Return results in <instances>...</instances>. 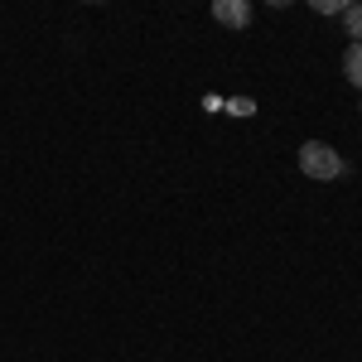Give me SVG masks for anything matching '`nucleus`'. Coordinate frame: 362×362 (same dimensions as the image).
Wrapping results in <instances>:
<instances>
[{"label":"nucleus","instance_id":"4","mask_svg":"<svg viewBox=\"0 0 362 362\" xmlns=\"http://www.w3.org/2000/svg\"><path fill=\"white\" fill-rule=\"evenodd\" d=\"M343 29L353 44H362V5H343Z\"/></svg>","mask_w":362,"mask_h":362},{"label":"nucleus","instance_id":"6","mask_svg":"<svg viewBox=\"0 0 362 362\" xmlns=\"http://www.w3.org/2000/svg\"><path fill=\"white\" fill-rule=\"evenodd\" d=\"M319 15H343V0H314Z\"/></svg>","mask_w":362,"mask_h":362},{"label":"nucleus","instance_id":"3","mask_svg":"<svg viewBox=\"0 0 362 362\" xmlns=\"http://www.w3.org/2000/svg\"><path fill=\"white\" fill-rule=\"evenodd\" d=\"M343 73H348V83L362 92V44H348V54H343Z\"/></svg>","mask_w":362,"mask_h":362},{"label":"nucleus","instance_id":"1","mask_svg":"<svg viewBox=\"0 0 362 362\" xmlns=\"http://www.w3.org/2000/svg\"><path fill=\"white\" fill-rule=\"evenodd\" d=\"M300 169H305L309 179H324L329 184V179H343L348 174V160L338 155L334 145H324V140H305L300 145Z\"/></svg>","mask_w":362,"mask_h":362},{"label":"nucleus","instance_id":"5","mask_svg":"<svg viewBox=\"0 0 362 362\" xmlns=\"http://www.w3.org/2000/svg\"><path fill=\"white\" fill-rule=\"evenodd\" d=\"M227 112H232V116H251V112H256V102H251V97H232Z\"/></svg>","mask_w":362,"mask_h":362},{"label":"nucleus","instance_id":"2","mask_svg":"<svg viewBox=\"0 0 362 362\" xmlns=\"http://www.w3.org/2000/svg\"><path fill=\"white\" fill-rule=\"evenodd\" d=\"M213 20L227 25V29H242L251 20V5L247 0H213Z\"/></svg>","mask_w":362,"mask_h":362}]
</instances>
